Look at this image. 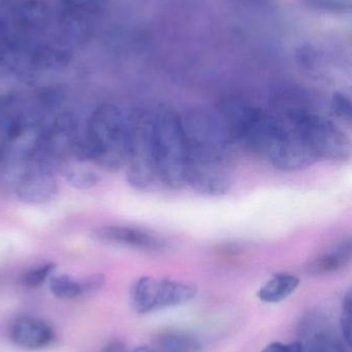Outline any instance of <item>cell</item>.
I'll return each instance as SVG.
<instances>
[{
	"label": "cell",
	"instance_id": "1",
	"mask_svg": "<svg viewBox=\"0 0 352 352\" xmlns=\"http://www.w3.org/2000/svg\"><path fill=\"white\" fill-rule=\"evenodd\" d=\"M181 120L187 146L186 180L200 186H214L231 178L234 144L219 118L194 109Z\"/></svg>",
	"mask_w": 352,
	"mask_h": 352
},
{
	"label": "cell",
	"instance_id": "2",
	"mask_svg": "<svg viewBox=\"0 0 352 352\" xmlns=\"http://www.w3.org/2000/svg\"><path fill=\"white\" fill-rule=\"evenodd\" d=\"M128 138V118L119 107L105 103L91 113L85 138L76 142L72 154L103 170L116 173L127 162Z\"/></svg>",
	"mask_w": 352,
	"mask_h": 352
},
{
	"label": "cell",
	"instance_id": "3",
	"mask_svg": "<svg viewBox=\"0 0 352 352\" xmlns=\"http://www.w3.org/2000/svg\"><path fill=\"white\" fill-rule=\"evenodd\" d=\"M220 120L235 144L266 159L289 129L274 113L236 98L221 103Z\"/></svg>",
	"mask_w": 352,
	"mask_h": 352
},
{
	"label": "cell",
	"instance_id": "4",
	"mask_svg": "<svg viewBox=\"0 0 352 352\" xmlns=\"http://www.w3.org/2000/svg\"><path fill=\"white\" fill-rule=\"evenodd\" d=\"M281 107V116L277 117L297 130L318 160L345 161L351 158V140L334 122L295 102H282Z\"/></svg>",
	"mask_w": 352,
	"mask_h": 352
},
{
	"label": "cell",
	"instance_id": "5",
	"mask_svg": "<svg viewBox=\"0 0 352 352\" xmlns=\"http://www.w3.org/2000/svg\"><path fill=\"white\" fill-rule=\"evenodd\" d=\"M154 148L157 177L169 188L186 184L187 146L180 116L171 109L154 115Z\"/></svg>",
	"mask_w": 352,
	"mask_h": 352
},
{
	"label": "cell",
	"instance_id": "6",
	"mask_svg": "<svg viewBox=\"0 0 352 352\" xmlns=\"http://www.w3.org/2000/svg\"><path fill=\"white\" fill-rule=\"evenodd\" d=\"M130 138L126 177L130 186L143 190L157 177L154 148V115L138 111L128 118Z\"/></svg>",
	"mask_w": 352,
	"mask_h": 352
},
{
	"label": "cell",
	"instance_id": "7",
	"mask_svg": "<svg viewBox=\"0 0 352 352\" xmlns=\"http://www.w3.org/2000/svg\"><path fill=\"white\" fill-rule=\"evenodd\" d=\"M196 293V287L190 283L144 276L132 287V305L136 314H152L188 303Z\"/></svg>",
	"mask_w": 352,
	"mask_h": 352
},
{
	"label": "cell",
	"instance_id": "8",
	"mask_svg": "<svg viewBox=\"0 0 352 352\" xmlns=\"http://www.w3.org/2000/svg\"><path fill=\"white\" fill-rule=\"evenodd\" d=\"M55 162L34 152L21 164V171L17 176L14 190L22 202L30 205H41L55 198L58 192Z\"/></svg>",
	"mask_w": 352,
	"mask_h": 352
},
{
	"label": "cell",
	"instance_id": "9",
	"mask_svg": "<svg viewBox=\"0 0 352 352\" xmlns=\"http://www.w3.org/2000/svg\"><path fill=\"white\" fill-rule=\"evenodd\" d=\"M267 159L275 168L289 173L307 168L318 160L305 140L291 125Z\"/></svg>",
	"mask_w": 352,
	"mask_h": 352
},
{
	"label": "cell",
	"instance_id": "10",
	"mask_svg": "<svg viewBox=\"0 0 352 352\" xmlns=\"http://www.w3.org/2000/svg\"><path fill=\"white\" fill-rule=\"evenodd\" d=\"M301 352H346L344 342L322 316H306L300 327Z\"/></svg>",
	"mask_w": 352,
	"mask_h": 352
},
{
	"label": "cell",
	"instance_id": "11",
	"mask_svg": "<svg viewBox=\"0 0 352 352\" xmlns=\"http://www.w3.org/2000/svg\"><path fill=\"white\" fill-rule=\"evenodd\" d=\"M93 237L105 243L128 246L144 252L163 250L165 242L152 232L130 226H107L93 232Z\"/></svg>",
	"mask_w": 352,
	"mask_h": 352
},
{
	"label": "cell",
	"instance_id": "12",
	"mask_svg": "<svg viewBox=\"0 0 352 352\" xmlns=\"http://www.w3.org/2000/svg\"><path fill=\"white\" fill-rule=\"evenodd\" d=\"M10 336L12 342L21 349L39 351L53 342L55 333L50 324L39 318L21 316L10 326Z\"/></svg>",
	"mask_w": 352,
	"mask_h": 352
},
{
	"label": "cell",
	"instance_id": "13",
	"mask_svg": "<svg viewBox=\"0 0 352 352\" xmlns=\"http://www.w3.org/2000/svg\"><path fill=\"white\" fill-rule=\"evenodd\" d=\"M50 18L51 10L45 0H18L12 6L10 21L19 35L25 38L45 28Z\"/></svg>",
	"mask_w": 352,
	"mask_h": 352
},
{
	"label": "cell",
	"instance_id": "14",
	"mask_svg": "<svg viewBox=\"0 0 352 352\" xmlns=\"http://www.w3.org/2000/svg\"><path fill=\"white\" fill-rule=\"evenodd\" d=\"M72 58L70 50L61 45H37L25 50L28 74L63 69Z\"/></svg>",
	"mask_w": 352,
	"mask_h": 352
},
{
	"label": "cell",
	"instance_id": "15",
	"mask_svg": "<svg viewBox=\"0 0 352 352\" xmlns=\"http://www.w3.org/2000/svg\"><path fill=\"white\" fill-rule=\"evenodd\" d=\"M351 256V240L346 238L318 254L308 264V273L313 276H328L340 272L349 266Z\"/></svg>",
	"mask_w": 352,
	"mask_h": 352
},
{
	"label": "cell",
	"instance_id": "16",
	"mask_svg": "<svg viewBox=\"0 0 352 352\" xmlns=\"http://www.w3.org/2000/svg\"><path fill=\"white\" fill-rule=\"evenodd\" d=\"M58 167L70 186L78 190H90L101 180V175L93 163L74 155H70L60 161Z\"/></svg>",
	"mask_w": 352,
	"mask_h": 352
},
{
	"label": "cell",
	"instance_id": "17",
	"mask_svg": "<svg viewBox=\"0 0 352 352\" xmlns=\"http://www.w3.org/2000/svg\"><path fill=\"white\" fill-rule=\"evenodd\" d=\"M300 285L299 277L289 273H279L269 279L258 293L260 301L275 304L284 301L295 293Z\"/></svg>",
	"mask_w": 352,
	"mask_h": 352
},
{
	"label": "cell",
	"instance_id": "18",
	"mask_svg": "<svg viewBox=\"0 0 352 352\" xmlns=\"http://www.w3.org/2000/svg\"><path fill=\"white\" fill-rule=\"evenodd\" d=\"M154 349L159 352H198V341L183 332L165 331L159 333L154 340Z\"/></svg>",
	"mask_w": 352,
	"mask_h": 352
},
{
	"label": "cell",
	"instance_id": "19",
	"mask_svg": "<svg viewBox=\"0 0 352 352\" xmlns=\"http://www.w3.org/2000/svg\"><path fill=\"white\" fill-rule=\"evenodd\" d=\"M82 14L68 10L61 14L60 26L64 38L70 43L80 45L88 39L90 34V27L87 21L83 18Z\"/></svg>",
	"mask_w": 352,
	"mask_h": 352
},
{
	"label": "cell",
	"instance_id": "20",
	"mask_svg": "<svg viewBox=\"0 0 352 352\" xmlns=\"http://www.w3.org/2000/svg\"><path fill=\"white\" fill-rule=\"evenodd\" d=\"M50 291L58 299H76L85 293L82 281L70 275H54L50 279Z\"/></svg>",
	"mask_w": 352,
	"mask_h": 352
},
{
	"label": "cell",
	"instance_id": "21",
	"mask_svg": "<svg viewBox=\"0 0 352 352\" xmlns=\"http://www.w3.org/2000/svg\"><path fill=\"white\" fill-rule=\"evenodd\" d=\"M56 269L54 263H47L37 268L31 269L23 273L19 278V283L27 289H37L45 283V281L53 274Z\"/></svg>",
	"mask_w": 352,
	"mask_h": 352
},
{
	"label": "cell",
	"instance_id": "22",
	"mask_svg": "<svg viewBox=\"0 0 352 352\" xmlns=\"http://www.w3.org/2000/svg\"><path fill=\"white\" fill-rule=\"evenodd\" d=\"M68 10L82 14H103L107 10L111 0H61Z\"/></svg>",
	"mask_w": 352,
	"mask_h": 352
},
{
	"label": "cell",
	"instance_id": "23",
	"mask_svg": "<svg viewBox=\"0 0 352 352\" xmlns=\"http://www.w3.org/2000/svg\"><path fill=\"white\" fill-rule=\"evenodd\" d=\"M298 60H299L301 67L312 76H320L322 72V57L320 56V52L316 51L312 47H304L300 50L298 53Z\"/></svg>",
	"mask_w": 352,
	"mask_h": 352
},
{
	"label": "cell",
	"instance_id": "24",
	"mask_svg": "<svg viewBox=\"0 0 352 352\" xmlns=\"http://www.w3.org/2000/svg\"><path fill=\"white\" fill-rule=\"evenodd\" d=\"M307 8L332 14L351 12L352 0H302Z\"/></svg>",
	"mask_w": 352,
	"mask_h": 352
},
{
	"label": "cell",
	"instance_id": "25",
	"mask_svg": "<svg viewBox=\"0 0 352 352\" xmlns=\"http://www.w3.org/2000/svg\"><path fill=\"white\" fill-rule=\"evenodd\" d=\"M25 43V39L19 35L12 21L0 12V47L16 45L20 47Z\"/></svg>",
	"mask_w": 352,
	"mask_h": 352
},
{
	"label": "cell",
	"instance_id": "26",
	"mask_svg": "<svg viewBox=\"0 0 352 352\" xmlns=\"http://www.w3.org/2000/svg\"><path fill=\"white\" fill-rule=\"evenodd\" d=\"M333 113L346 123H351L352 105L349 96L341 92L335 93L331 102Z\"/></svg>",
	"mask_w": 352,
	"mask_h": 352
},
{
	"label": "cell",
	"instance_id": "27",
	"mask_svg": "<svg viewBox=\"0 0 352 352\" xmlns=\"http://www.w3.org/2000/svg\"><path fill=\"white\" fill-rule=\"evenodd\" d=\"M351 293L349 291L343 299L340 314L341 333H342L343 340L347 345L351 344Z\"/></svg>",
	"mask_w": 352,
	"mask_h": 352
},
{
	"label": "cell",
	"instance_id": "28",
	"mask_svg": "<svg viewBox=\"0 0 352 352\" xmlns=\"http://www.w3.org/2000/svg\"><path fill=\"white\" fill-rule=\"evenodd\" d=\"M262 352H301V345L298 341L295 343H291V344L274 342L265 347Z\"/></svg>",
	"mask_w": 352,
	"mask_h": 352
},
{
	"label": "cell",
	"instance_id": "29",
	"mask_svg": "<svg viewBox=\"0 0 352 352\" xmlns=\"http://www.w3.org/2000/svg\"><path fill=\"white\" fill-rule=\"evenodd\" d=\"M83 287H84L85 293L86 292L96 291L101 289L105 283V277L103 274H94L89 276L88 278L82 281Z\"/></svg>",
	"mask_w": 352,
	"mask_h": 352
},
{
	"label": "cell",
	"instance_id": "30",
	"mask_svg": "<svg viewBox=\"0 0 352 352\" xmlns=\"http://www.w3.org/2000/svg\"><path fill=\"white\" fill-rule=\"evenodd\" d=\"M101 352H130L122 341L113 340L107 343Z\"/></svg>",
	"mask_w": 352,
	"mask_h": 352
},
{
	"label": "cell",
	"instance_id": "31",
	"mask_svg": "<svg viewBox=\"0 0 352 352\" xmlns=\"http://www.w3.org/2000/svg\"><path fill=\"white\" fill-rule=\"evenodd\" d=\"M132 352H159L154 349V347L150 346H138L136 347Z\"/></svg>",
	"mask_w": 352,
	"mask_h": 352
},
{
	"label": "cell",
	"instance_id": "32",
	"mask_svg": "<svg viewBox=\"0 0 352 352\" xmlns=\"http://www.w3.org/2000/svg\"><path fill=\"white\" fill-rule=\"evenodd\" d=\"M10 0H0V12L10 4Z\"/></svg>",
	"mask_w": 352,
	"mask_h": 352
}]
</instances>
